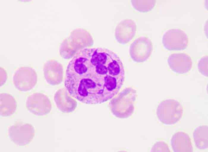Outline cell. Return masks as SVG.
I'll list each match as a JSON object with an SVG mask.
<instances>
[{
  "mask_svg": "<svg viewBox=\"0 0 208 152\" xmlns=\"http://www.w3.org/2000/svg\"><path fill=\"white\" fill-rule=\"evenodd\" d=\"M125 79L123 64L115 53L104 48H87L69 61L64 84L69 94L76 100L97 104L116 96Z\"/></svg>",
  "mask_w": 208,
  "mask_h": 152,
  "instance_id": "cell-1",
  "label": "cell"
},
{
  "mask_svg": "<svg viewBox=\"0 0 208 152\" xmlns=\"http://www.w3.org/2000/svg\"><path fill=\"white\" fill-rule=\"evenodd\" d=\"M183 108L180 103L176 99H168L162 101L158 105L157 115L160 121L166 125L173 124L181 118Z\"/></svg>",
  "mask_w": 208,
  "mask_h": 152,
  "instance_id": "cell-2",
  "label": "cell"
},
{
  "mask_svg": "<svg viewBox=\"0 0 208 152\" xmlns=\"http://www.w3.org/2000/svg\"><path fill=\"white\" fill-rule=\"evenodd\" d=\"M10 140L16 144L24 146L29 143L35 135L33 126L27 123L19 122L10 126L8 130Z\"/></svg>",
  "mask_w": 208,
  "mask_h": 152,
  "instance_id": "cell-3",
  "label": "cell"
},
{
  "mask_svg": "<svg viewBox=\"0 0 208 152\" xmlns=\"http://www.w3.org/2000/svg\"><path fill=\"white\" fill-rule=\"evenodd\" d=\"M12 79L13 84L17 89L26 91L31 89L35 85L37 76L36 71L32 67L22 66L15 71Z\"/></svg>",
  "mask_w": 208,
  "mask_h": 152,
  "instance_id": "cell-4",
  "label": "cell"
},
{
  "mask_svg": "<svg viewBox=\"0 0 208 152\" xmlns=\"http://www.w3.org/2000/svg\"><path fill=\"white\" fill-rule=\"evenodd\" d=\"M162 43L169 50H179L185 49L188 43V38L183 30L177 28L169 29L163 34Z\"/></svg>",
  "mask_w": 208,
  "mask_h": 152,
  "instance_id": "cell-5",
  "label": "cell"
},
{
  "mask_svg": "<svg viewBox=\"0 0 208 152\" xmlns=\"http://www.w3.org/2000/svg\"><path fill=\"white\" fill-rule=\"evenodd\" d=\"M153 45L148 37L141 36L136 38L131 43L130 53L132 59L137 62L145 61L151 54Z\"/></svg>",
  "mask_w": 208,
  "mask_h": 152,
  "instance_id": "cell-6",
  "label": "cell"
},
{
  "mask_svg": "<svg viewBox=\"0 0 208 152\" xmlns=\"http://www.w3.org/2000/svg\"><path fill=\"white\" fill-rule=\"evenodd\" d=\"M26 108L33 114L42 115L48 113L51 108V104L45 94L36 92L29 95L26 102Z\"/></svg>",
  "mask_w": 208,
  "mask_h": 152,
  "instance_id": "cell-7",
  "label": "cell"
},
{
  "mask_svg": "<svg viewBox=\"0 0 208 152\" xmlns=\"http://www.w3.org/2000/svg\"><path fill=\"white\" fill-rule=\"evenodd\" d=\"M168 65L174 72L182 74L191 69L193 62L190 56L184 53H174L170 55L167 59Z\"/></svg>",
  "mask_w": 208,
  "mask_h": 152,
  "instance_id": "cell-8",
  "label": "cell"
},
{
  "mask_svg": "<svg viewBox=\"0 0 208 152\" xmlns=\"http://www.w3.org/2000/svg\"><path fill=\"white\" fill-rule=\"evenodd\" d=\"M136 25L131 19L121 20L116 25L115 31L116 39L120 43L125 44L130 41L135 35Z\"/></svg>",
  "mask_w": 208,
  "mask_h": 152,
  "instance_id": "cell-9",
  "label": "cell"
},
{
  "mask_svg": "<svg viewBox=\"0 0 208 152\" xmlns=\"http://www.w3.org/2000/svg\"><path fill=\"white\" fill-rule=\"evenodd\" d=\"M43 71L45 79L49 83L56 84L61 81L62 69L61 64L54 60H48L44 64Z\"/></svg>",
  "mask_w": 208,
  "mask_h": 152,
  "instance_id": "cell-10",
  "label": "cell"
},
{
  "mask_svg": "<svg viewBox=\"0 0 208 152\" xmlns=\"http://www.w3.org/2000/svg\"><path fill=\"white\" fill-rule=\"evenodd\" d=\"M191 139L186 133L182 131L175 132L171 139V144L175 152H191L193 148Z\"/></svg>",
  "mask_w": 208,
  "mask_h": 152,
  "instance_id": "cell-11",
  "label": "cell"
},
{
  "mask_svg": "<svg viewBox=\"0 0 208 152\" xmlns=\"http://www.w3.org/2000/svg\"><path fill=\"white\" fill-rule=\"evenodd\" d=\"M17 102L14 96L7 93L0 94V114L2 116H7L13 114L17 108Z\"/></svg>",
  "mask_w": 208,
  "mask_h": 152,
  "instance_id": "cell-12",
  "label": "cell"
},
{
  "mask_svg": "<svg viewBox=\"0 0 208 152\" xmlns=\"http://www.w3.org/2000/svg\"><path fill=\"white\" fill-rule=\"evenodd\" d=\"M193 137L196 146L201 149L208 147V128L206 125H200L196 128L193 132Z\"/></svg>",
  "mask_w": 208,
  "mask_h": 152,
  "instance_id": "cell-13",
  "label": "cell"
},
{
  "mask_svg": "<svg viewBox=\"0 0 208 152\" xmlns=\"http://www.w3.org/2000/svg\"><path fill=\"white\" fill-rule=\"evenodd\" d=\"M67 93L66 89H59L57 91L54 96L55 101L57 107L63 112H68L69 110Z\"/></svg>",
  "mask_w": 208,
  "mask_h": 152,
  "instance_id": "cell-14",
  "label": "cell"
},
{
  "mask_svg": "<svg viewBox=\"0 0 208 152\" xmlns=\"http://www.w3.org/2000/svg\"><path fill=\"white\" fill-rule=\"evenodd\" d=\"M131 3L133 7L137 10L141 12L149 10L154 6L155 0H132Z\"/></svg>",
  "mask_w": 208,
  "mask_h": 152,
  "instance_id": "cell-15",
  "label": "cell"
},
{
  "mask_svg": "<svg viewBox=\"0 0 208 152\" xmlns=\"http://www.w3.org/2000/svg\"><path fill=\"white\" fill-rule=\"evenodd\" d=\"M208 56L202 57L198 63V68L200 72L206 77H208Z\"/></svg>",
  "mask_w": 208,
  "mask_h": 152,
  "instance_id": "cell-16",
  "label": "cell"
},
{
  "mask_svg": "<svg viewBox=\"0 0 208 152\" xmlns=\"http://www.w3.org/2000/svg\"><path fill=\"white\" fill-rule=\"evenodd\" d=\"M151 151L157 152L170 151L168 144L163 141H159L156 142L152 147Z\"/></svg>",
  "mask_w": 208,
  "mask_h": 152,
  "instance_id": "cell-17",
  "label": "cell"
},
{
  "mask_svg": "<svg viewBox=\"0 0 208 152\" xmlns=\"http://www.w3.org/2000/svg\"><path fill=\"white\" fill-rule=\"evenodd\" d=\"M7 79V74L5 70L3 68L0 67V85H4Z\"/></svg>",
  "mask_w": 208,
  "mask_h": 152,
  "instance_id": "cell-18",
  "label": "cell"
}]
</instances>
